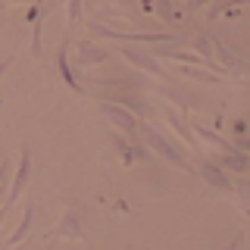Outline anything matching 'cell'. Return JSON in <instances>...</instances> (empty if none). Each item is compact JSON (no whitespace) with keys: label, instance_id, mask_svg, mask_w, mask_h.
<instances>
[{"label":"cell","instance_id":"obj_1","mask_svg":"<svg viewBox=\"0 0 250 250\" xmlns=\"http://www.w3.org/2000/svg\"><path fill=\"white\" fill-rule=\"evenodd\" d=\"M91 35L94 38H113V41H122V44H178L182 38L178 35H169V31H116L104 25V22H91Z\"/></svg>","mask_w":250,"mask_h":250},{"label":"cell","instance_id":"obj_2","mask_svg":"<svg viewBox=\"0 0 250 250\" xmlns=\"http://www.w3.org/2000/svg\"><path fill=\"white\" fill-rule=\"evenodd\" d=\"M138 138L144 141V147H147V150H153L156 156H163L166 163H172V166H178L182 172H194V169H191V163H188L185 156L178 153L175 147H172V144H169V141L163 138L156 128H150V125H138Z\"/></svg>","mask_w":250,"mask_h":250},{"label":"cell","instance_id":"obj_3","mask_svg":"<svg viewBox=\"0 0 250 250\" xmlns=\"http://www.w3.org/2000/svg\"><path fill=\"white\" fill-rule=\"evenodd\" d=\"M100 97L104 100H109V104H119V106H125V109H131L135 116H147L150 109H147V104H144V97H141L138 91H131V84H113L109 91H100Z\"/></svg>","mask_w":250,"mask_h":250},{"label":"cell","instance_id":"obj_4","mask_svg":"<svg viewBox=\"0 0 250 250\" xmlns=\"http://www.w3.org/2000/svg\"><path fill=\"white\" fill-rule=\"evenodd\" d=\"M104 119L113 125V128H119V131H128L131 138H138V125H141V116H135L131 109H125L119 104H109V100H104Z\"/></svg>","mask_w":250,"mask_h":250},{"label":"cell","instance_id":"obj_5","mask_svg":"<svg viewBox=\"0 0 250 250\" xmlns=\"http://www.w3.org/2000/svg\"><path fill=\"white\" fill-rule=\"evenodd\" d=\"M213 57L222 62V72H231V78H250V62L231 53V47H225L219 38H213Z\"/></svg>","mask_w":250,"mask_h":250},{"label":"cell","instance_id":"obj_6","mask_svg":"<svg viewBox=\"0 0 250 250\" xmlns=\"http://www.w3.org/2000/svg\"><path fill=\"white\" fill-rule=\"evenodd\" d=\"M28 178H31V150L25 147V150L19 153V166H16V172H13V182H10V188H6V207H13L16 200L22 197V191L28 188Z\"/></svg>","mask_w":250,"mask_h":250},{"label":"cell","instance_id":"obj_7","mask_svg":"<svg viewBox=\"0 0 250 250\" xmlns=\"http://www.w3.org/2000/svg\"><path fill=\"white\" fill-rule=\"evenodd\" d=\"M119 53H122V60L128 62V66L141 69V72H147V75H156V78H169L166 72H163L160 60H156L150 50H138V47H122Z\"/></svg>","mask_w":250,"mask_h":250},{"label":"cell","instance_id":"obj_8","mask_svg":"<svg viewBox=\"0 0 250 250\" xmlns=\"http://www.w3.org/2000/svg\"><path fill=\"white\" fill-rule=\"evenodd\" d=\"M53 238H72V241L84 238V216L78 213V207H72V203L66 207V213H62L57 231H53ZM53 238H50V241H53Z\"/></svg>","mask_w":250,"mask_h":250},{"label":"cell","instance_id":"obj_9","mask_svg":"<svg viewBox=\"0 0 250 250\" xmlns=\"http://www.w3.org/2000/svg\"><path fill=\"white\" fill-rule=\"evenodd\" d=\"M106 47L94 44V41H78L75 47V60H78V69H91V66H104L106 62Z\"/></svg>","mask_w":250,"mask_h":250},{"label":"cell","instance_id":"obj_10","mask_svg":"<svg viewBox=\"0 0 250 250\" xmlns=\"http://www.w3.org/2000/svg\"><path fill=\"white\" fill-rule=\"evenodd\" d=\"M200 175H203V182L207 185H213L216 191H222V194H231V178L222 172V166H216V163H203V169H200Z\"/></svg>","mask_w":250,"mask_h":250},{"label":"cell","instance_id":"obj_11","mask_svg":"<svg viewBox=\"0 0 250 250\" xmlns=\"http://www.w3.org/2000/svg\"><path fill=\"white\" fill-rule=\"evenodd\" d=\"M166 122H169V128H172L178 138L185 141V147H188V150H197V138H194V128L188 125L185 113H182V116H178V113H166Z\"/></svg>","mask_w":250,"mask_h":250},{"label":"cell","instance_id":"obj_12","mask_svg":"<svg viewBox=\"0 0 250 250\" xmlns=\"http://www.w3.org/2000/svg\"><path fill=\"white\" fill-rule=\"evenodd\" d=\"M191 128H194V138L203 141V144H209L213 150H222V153L234 150V144H231V141H225L222 135H216L213 128H207V125H191Z\"/></svg>","mask_w":250,"mask_h":250},{"label":"cell","instance_id":"obj_13","mask_svg":"<svg viewBox=\"0 0 250 250\" xmlns=\"http://www.w3.org/2000/svg\"><path fill=\"white\" fill-rule=\"evenodd\" d=\"M31 219H35V207H31V200L25 203V209H22V219H19V225H16V231L6 238V247H19L22 241L28 238V231H31Z\"/></svg>","mask_w":250,"mask_h":250},{"label":"cell","instance_id":"obj_14","mask_svg":"<svg viewBox=\"0 0 250 250\" xmlns=\"http://www.w3.org/2000/svg\"><path fill=\"white\" fill-rule=\"evenodd\" d=\"M57 69H60V78L69 84L72 91H78V94H84V88H82V82L72 75V69H69V44H62L60 50H57Z\"/></svg>","mask_w":250,"mask_h":250},{"label":"cell","instance_id":"obj_15","mask_svg":"<svg viewBox=\"0 0 250 250\" xmlns=\"http://www.w3.org/2000/svg\"><path fill=\"white\" fill-rule=\"evenodd\" d=\"M219 166H222V169H229V172H238V175H244V172H250V153H241L238 147H234V150L222 153Z\"/></svg>","mask_w":250,"mask_h":250},{"label":"cell","instance_id":"obj_16","mask_svg":"<svg viewBox=\"0 0 250 250\" xmlns=\"http://www.w3.org/2000/svg\"><path fill=\"white\" fill-rule=\"evenodd\" d=\"M109 141H113V147L119 150V156H122V163H125V166H131V163H138V160H147V153L141 150L138 144H128V141H122L119 135H113Z\"/></svg>","mask_w":250,"mask_h":250},{"label":"cell","instance_id":"obj_17","mask_svg":"<svg viewBox=\"0 0 250 250\" xmlns=\"http://www.w3.org/2000/svg\"><path fill=\"white\" fill-rule=\"evenodd\" d=\"M178 75H182V78H194V82H209V84H219V82H222L219 72H213V69H203V66H191V62H185V66L178 69Z\"/></svg>","mask_w":250,"mask_h":250},{"label":"cell","instance_id":"obj_18","mask_svg":"<svg viewBox=\"0 0 250 250\" xmlns=\"http://www.w3.org/2000/svg\"><path fill=\"white\" fill-rule=\"evenodd\" d=\"M241 3H247V0H209V10H207V22H216L222 13H229L234 16L238 13V6Z\"/></svg>","mask_w":250,"mask_h":250},{"label":"cell","instance_id":"obj_19","mask_svg":"<svg viewBox=\"0 0 250 250\" xmlns=\"http://www.w3.org/2000/svg\"><path fill=\"white\" fill-rule=\"evenodd\" d=\"M160 94H163L166 100H172V104H178V106H182V113H188V109H194L191 97H188L185 91H175V88H160Z\"/></svg>","mask_w":250,"mask_h":250},{"label":"cell","instance_id":"obj_20","mask_svg":"<svg viewBox=\"0 0 250 250\" xmlns=\"http://www.w3.org/2000/svg\"><path fill=\"white\" fill-rule=\"evenodd\" d=\"M191 47H194V53H200L203 60H213V35H197V38H191Z\"/></svg>","mask_w":250,"mask_h":250},{"label":"cell","instance_id":"obj_21","mask_svg":"<svg viewBox=\"0 0 250 250\" xmlns=\"http://www.w3.org/2000/svg\"><path fill=\"white\" fill-rule=\"evenodd\" d=\"M153 10L160 13V19L166 22V25H175V22H178L175 10H172V0H153Z\"/></svg>","mask_w":250,"mask_h":250},{"label":"cell","instance_id":"obj_22","mask_svg":"<svg viewBox=\"0 0 250 250\" xmlns=\"http://www.w3.org/2000/svg\"><path fill=\"white\" fill-rule=\"evenodd\" d=\"M231 191L238 194V203H241V209L250 216V182H234L231 185Z\"/></svg>","mask_w":250,"mask_h":250},{"label":"cell","instance_id":"obj_23","mask_svg":"<svg viewBox=\"0 0 250 250\" xmlns=\"http://www.w3.org/2000/svg\"><path fill=\"white\" fill-rule=\"evenodd\" d=\"M3 182H10V166L0 163V185H3Z\"/></svg>","mask_w":250,"mask_h":250},{"label":"cell","instance_id":"obj_24","mask_svg":"<svg viewBox=\"0 0 250 250\" xmlns=\"http://www.w3.org/2000/svg\"><path fill=\"white\" fill-rule=\"evenodd\" d=\"M234 147H238V150H247L250 153V141H244V138H238V141H231Z\"/></svg>","mask_w":250,"mask_h":250},{"label":"cell","instance_id":"obj_25","mask_svg":"<svg viewBox=\"0 0 250 250\" xmlns=\"http://www.w3.org/2000/svg\"><path fill=\"white\" fill-rule=\"evenodd\" d=\"M209 0H188V10H200V6H207Z\"/></svg>","mask_w":250,"mask_h":250},{"label":"cell","instance_id":"obj_26","mask_svg":"<svg viewBox=\"0 0 250 250\" xmlns=\"http://www.w3.org/2000/svg\"><path fill=\"white\" fill-rule=\"evenodd\" d=\"M119 6H122L125 13H131V10H135V0H119Z\"/></svg>","mask_w":250,"mask_h":250},{"label":"cell","instance_id":"obj_27","mask_svg":"<svg viewBox=\"0 0 250 250\" xmlns=\"http://www.w3.org/2000/svg\"><path fill=\"white\" fill-rule=\"evenodd\" d=\"M13 66V60H6V62H0V78H3L6 75V69H10Z\"/></svg>","mask_w":250,"mask_h":250},{"label":"cell","instance_id":"obj_28","mask_svg":"<svg viewBox=\"0 0 250 250\" xmlns=\"http://www.w3.org/2000/svg\"><path fill=\"white\" fill-rule=\"evenodd\" d=\"M6 188H10V185H6V182H3V185H0V203H3V200H6Z\"/></svg>","mask_w":250,"mask_h":250},{"label":"cell","instance_id":"obj_29","mask_svg":"<svg viewBox=\"0 0 250 250\" xmlns=\"http://www.w3.org/2000/svg\"><path fill=\"white\" fill-rule=\"evenodd\" d=\"M10 213V207H6V203H0V222H3V216Z\"/></svg>","mask_w":250,"mask_h":250}]
</instances>
